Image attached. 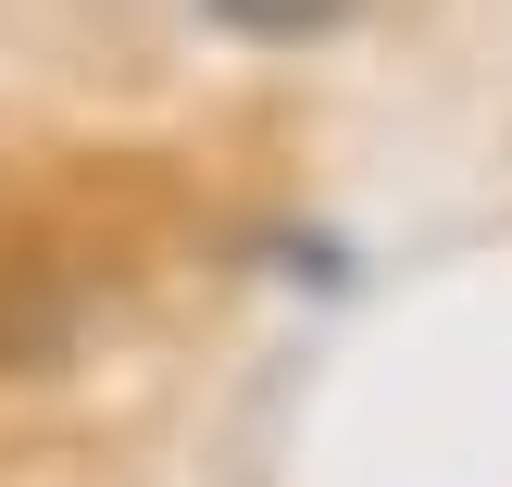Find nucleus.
Returning <instances> with one entry per match:
<instances>
[{
    "label": "nucleus",
    "mask_w": 512,
    "mask_h": 487,
    "mask_svg": "<svg viewBox=\"0 0 512 487\" xmlns=\"http://www.w3.org/2000/svg\"><path fill=\"white\" fill-rule=\"evenodd\" d=\"M213 25H250V38H313V25H350L363 0H200Z\"/></svg>",
    "instance_id": "1"
}]
</instances>
